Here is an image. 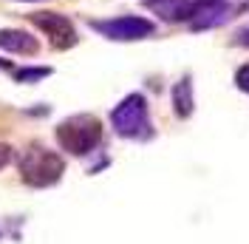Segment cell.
<instances>
[{"label": "cell", "mask_w": 249, "mask_h": 244, "mask_svg": "<svg viewBox=\"0 0 249 244\" xmlns=\"http://www.w3.org/2000/svg\"><path fill=\"white\" fill-rule=\"evenodd\" d=\"M57 142L62 145V151L74 153V156H85L102 142V122L91 114L68 117L57 125Z\"/></svg>", "instance_id": "6da1fadb"}, {"label": "cell", "mask_w": 249, "mask_h": 244, "mask_svg": "<svg viewBox=\"0 0 249 244\" xmlns=\"http://www.w3.org/2000/svg\"><path fill=\"white\" fill-rule=\"evenodd\" d=\"M110 125L124 139H150L153 125H150L147 100L142 94H127L122 102L110 111Z\"/></svg>", "instance_id": "7a4b0ae2"}, {"label": "cell", "mask_w": 249, "mask_h": 244, "mask_svg": "<svg viewBox=\"0 0 249 244\" xmlns=\"http://www.w3.org/2000/svg\"><path fill=\"white\" fill-rule=\"evenodd\" d=\"M65 173V162H62L60 153L48 151V148H37L31 145L29 151L20 156V176L23 182L31 187H48V184H57L60 176Z\"/></svg>", "instance_id": "3957f363"}, {"label": "cell", "mask_w": 249, "mask_h": 244, "mask_svg": "<svg viewBox=\"0 0 249 244\" xmlns=\"http://www.w3.org/2000/svg\"><path fill=\"white\" fill-rule=\"evenodd\" d=\"M93 31H99L102 37L116 40V43H133V40H144L156 34V23L139 15H122L110 17V20H88Z\"/></svg>", "instance_id": "277c9868"}, {"label": "cell", "mask_w": 249, "mask_h": 244, "mask_svg": "<svg viewBox=\"0 0 249 244\" xmlns=\"http://www.w3.org/2000/svg\"><path fill=\"white\" fill-rule=\"evenodd\" d=\"M29 20L46 34L48 43L57 48V51H65V48L77 46V40H79L77 29H74V23L65 15H60V12H34V15H29Z\"/></svg>", "instance_id": "5b68a950"}, {"label": "cell", "mask_w": 249, "mask_h": 244, "mask_svg": "<svg viewBox=\"0 0 249 244\" xmlns=\"http://www.w3.org/2000/svg\"><path fill=\"white\" fill-rule=\"evenodd\" d=\"M204 3L207 0H144V9H150L167 23H190Z\"/></svg>", "instance_id": "8992f818"}, {"label": "cell", "mask_w": 249, "mask_h": 244, "mask_svg": "<svg viewBox=\"0 0 249 244\" xmlns=\"http://www.w3.org/2000/svg\"><path fill=\"white\" fill-rule=\"evenodd\" d=\"M241 6H235L230 0H207L201 9H198V15L190 20V29L193 31H207V29H218V26H224L230 17H235Z\"/></svg>", "instance_id": "52a82bcc"}, {"label": "cell", "mask_w": 249, "mask_h": 244, "mask_svg": "<svg viewBox=\"0 0 249 244\" xmlns=\"http://www.w3.org/2000/svg\"><path fill=\"white\" fill-rule=\"evenodd\" d=\"M0 48L3 51H12V54L31 57V54L40 51V40L23 29H0Z\"/></svg>", "instance_id": "ba28073f"}, {"label": "cell", "mask_w": 249, "mask_h": 244, "mask_svg": "<svg viewBox=\"0 0 249 244\" xmlns=\"http://www.w3.org/2000/svg\"><path fill=\"white\" fill-rule=\"evenodd\" d=\"M193 105H196V100H193V80L187 74L173 85V108H176V117H181V120L193 117Z\"/></svg>", "instance_id": "9c48e42d"}, {"label": "cell", "mask_w": 249, "mask_h": 244, "mask_svg": "<svg viewBox=\"0 0 249 244\" xmlns=\"http://www.w3.org/2000/svg\"><path fill=\"white\" fill-rule=\"evenodd\" d=\"M48 74H51L48 65H31V68H17L15 80L17 82H37V80H43V77H48Z\"/></svg>", "instance_id": "30bf717a"}, {"label": "cell", "mask_w": 249, "mask_h": 244, "mask_svg": "<svg viewBox=\"0 0 249 244\" xmlns=\"http://www.w3.org/2000/svg\"><path fill=\"white\" fill-rule=\"evenodd\" d=\"M235 85H238V91L249 94V62H247V65H241V68L235 71Z\"/></svg>", "instance_id": "8fae6325"}, {"label": "cell", "mask_w": 249, "mask_h": 244, "mask_svg": "<svg viewBox=\"0 0 249 244\" xmlns=\"http://www.w3.org/2000/svg\"><path fill=\"white\" fill-rule=\"evenodd\" d=\"M9 162H12V148H9V145H3V142H0V170L6 168V165H9Z\"/></svg>", "instance_id": "7c38bea8"}, {"label": "cell", "mask_w": 249, "mask_h": 244, "mask_svg": "<svg viewBox=\"0 0 249 244\" xmlns=\"http://www.w3.org/2000/svg\"><path fill=\"white\" fill-rule=\"evenodd\" d=\"M238 43H241V46H249V29L238 31Z\"/></svg>", "instance_id": "4fadbf2b"}, {"label": "cell", "mask_w": 249, "mask_h": 244, "mask_svg": "<svg viewBox=\"0 0 249 244\" xmlns=\"http://www.w3.org/2000/svg\"><path fill=\"white\" fill-rule=\"evenodd\" d=\"M0 68H9V62H6V60H0Z\"/></svg>", "instance_id": "5bb4252c"}, {"label": "cell", "mask_w": 249, "mask_h": 244, "mask_svg": "<svg viewBox=\"0 0 249 244\" xmlns=\"http://www.w3.org/2000/svg\"><path fill=\"white\" fill-rule=\"evenodd\" d=\"M23 3H40V0H23Z\"/></svg>", "instance_id": "9a60e30c"}]
</instances>
